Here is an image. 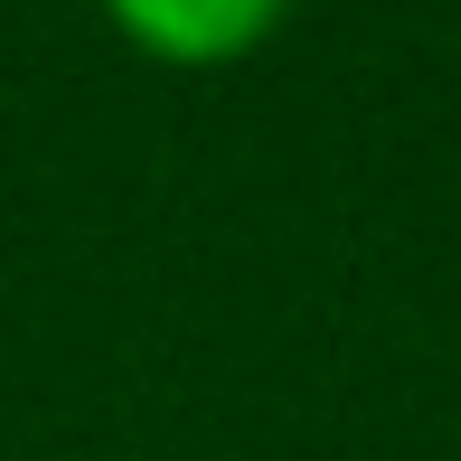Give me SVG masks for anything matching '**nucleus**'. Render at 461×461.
<instances>
[{"label": "nucleus", "mask_w": 461, "mask_h": 461, "mask_svg": "<svg viewBox=\"0 0 461 461\" xmlns=\"http://www.w3.org/2000/svg\"><path fill=\"white\" fill-rule=\"evenodd\" d=\"M113 19V38L151 67L207 76V67H245L264 38L292 19V0H95Z\"/></svg>", "instance_id": "1"}]
</instances>
